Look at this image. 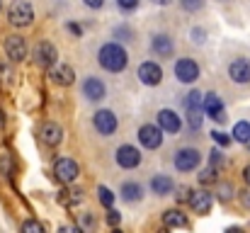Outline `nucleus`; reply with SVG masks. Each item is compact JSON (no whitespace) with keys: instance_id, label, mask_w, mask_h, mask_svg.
<instances>
[{"instance_id":"f257e3e1","label":"nucleus","mask_w":250,"mask_h":233,"mask_svg":"<svg viewBox=\"0 0 250 233\" xmlns=\"http://www.w3.org/2000/svg\"><path fill=\"white\" fill-rule=\"evenodd\" d=\"M97 59H100V66L104 71H109V73H119L126 66V51L119 44H104L100 49V56Z\"/></svg>"},{"instance_id":"f03ea898","label":"nucleus","mask_w":250,"mask_h":233,"mask_svg":"<svg viewBox=\"0 0 250 233\" xmlns=\"http://www.w3.org/2000/svg\"><path fill=\"white\" fill-rule=\"evenodd\" d=\"M7 20H10L15 27H27V24L34 20V10H32V5H29V2L17 0V2H12V5H10Z\"/></svg>"},{"instance_id":"7ed1b4c3","label":"nucleus","mask_w":250,"mask_h":233,"mask_svg":"<svg viewBox=\"0 0 250 233\" xmlns=\"http://www.w3.org/2000/svg\"><path fill=\"white\" fill-rule=\"evenodd\" d=\"M202 109L214 119V122H226V109H224V102H221V97L219 95H214V92H209L207 97H202Z\"/></svg>"},{"instance_id":"20e7f679","label":"nucleus","mask_w":250,"mask_h":233,"mask_svg":"<svg viewBox=\"0 0 250 233\" xmlns=\"http://www.w3.org/2000/svg\"><path fill=\"white\" fill-rule=\"evenodd\" d=\"M199 160H202V155H199L197 148H180L175 153V168L182 170V172H189L199 165Z\"/></svg>"},{"instance_id":"39448f33","label":"nucleus","mask_w":250,"mask_h":233,"mask_svg":"<svg viewBox=\"0 0 250 233\" xmlns=\"http://www.w3.org/2000/svg\"><path fill=\"white\" fill-rule=\"evenodd\" d=\"M139 141L146 146V148H158L163 144V129L156 127V124H144L139 129Z\"/></svg>"},{"instance_id":"423d86ee","label":"nucleus","mask_w":250,"mask_h":233,"mask_svg":"<svg viewBox=\"0 0 250 233\" xmlns=\"http://www.w3.org/2000/svg\"><path fill=\"white\" fill-rule=\"evenodd\" d=\"M54 172L61 182H73L78 177V163L73 158H59L54 165Z\"/></svg>"},{"instance_id":"0eeeda50","label":"nucleus","mask_w":250,"mask_h":233,"mask_svg":"<svg viewBox=\"0 0 250 233\" xmlns=\"http://www.w3.org/2000/svg\"><path fill=\"white\" fill-rule=\"evenodd\" d=\"M175 76L180 83H194L199 78V66L192 59H180L175 64Z\"/></svg>"},{"instance_id":"6e6552de","label":"nucleus","mask_w":250,"mask_h":233,"mask_svg":"<svg viewBox=\"0 0 250 233\" xmlns=\"http://www.w3.org/2000/svg\"><path fill=\"white\" fill-rule=\"evenodd\" d=\"M34 61H37L39 66H44V68H51V66L56 64V49H54V44L39 42V44L34 46Z\"/></svg>"},{"instance_id":"1a4fd4ad","label":"nucleus","mask_w":250,"mask_h":233,"mask_svg":"<svg viewBox=\"0 0 250 233\" xmlns=\"http://www.w3.org/2000/svg\"><path fill=\"white\" fill-rule=\"evenodd\" d=\"M92 122H95V129L100 134H114L117 131V117H114L112 109H100Z\"/></svg>"},{"instance_id":"9d476101","label":"nucleus","mask_w":250,"mask_h":233,"mask_svg":"<svg viewBox=\"0 0 250 233\" xmlns=\"http://www.w3.org/2000/svg\"><path fill=\"white\" fill-rule=\"evenodd\" d=\"M39 139H42L46 146H59L61 139H63V131H61L59 124H54V122H44L42 129H39Z\"/></svg>"},{"instance_id":"9b49d317","label":"nucleus","mask_w":250,"mask_h":233,"mask_svg":"<svg viewBox=\"0 0 250 233\" xmlns=\"http://www.w3.org/2000/svg\"><path fill=\"white\" fill-rule=\"evenodd\" d=\"M139 78H141V83H144V85H158V83L163 80V71H161V66H158V64L146 61V64H141V66H139Z\"/></svg>"},{"instance_id":"f8f14e48","label":"nucleus","mask_w":250,"mask_h":233,"mask_svg":"<svg viewBox=\"0 0 250 233\" xmlns=\"http://www.w3.org/2000/svg\"><path fill=\"white\" fill-rule=\"evenodd\" d=\"M117 163H119L122 168H126V170L136 168V165L141 163L139 148H134V146H119V148H117Z\"/></svg>"},{"instance_id":"ddd939ff","label":"nucleus","mask_w":250,"mask_h":233,"mask_svg":"<svg viewBox=\"0 0 250 233\" xmlns=\"http://www.w3.org/2000/svg\"><path fill=\"white\" fill-rule=\"evenodd\" d=\"M5 54H7V59H12V61H22V59L27 56V44H24V39H22V37H7V39H5Z\"/></svg>"},{"instance_id":"4468645a","label":"nucleus","mask_w":250,"mask_h":233,"mask_svg":"<svg viewBox=\"0 0 250 233\" xmlns=\"http://www.w3.org/2000/svg\"><path fill=\"white\" fill-rule=\"evenodd\" d=\"M229 73L233 78V83H250V61L248 59H236L229 66Z\"/></svg>"},{"instance_id":"2eb2a0df","label":"nucleus","mask_w":250,"mask_h":233,"mask_svg":"<svg viewBox=\"0 0 250 233\" xmlns=\"http://www.w3.org/2000/svg\"><path fill=\"white\" fill-rule=\"evenodd\" d=\"M158 127L167 134H177L180 131V117L172 109H161L158 112Z\"/></svg>"},{"instance_id":"dca6fc26","label":"nucleus","mask_w":250,"mask_h":233,"mask_svg":"<svg viewBox=\"0 0 250 233\" xmlns=\"http://www.w3.org/2000/svg\"><path fill=\"white\" fill-rule=\"evenodd\" d=\"M189 204H192V209H194L197 214H209V212H211L214 199H211V194H209V192H192Z\"/></svg>"},{"instance_id":"f3484780","label":"nucleus","mask_w":250,"mask_h":233,"mask_svg":"<svg viewBox=\"0 0 250 233\" xmlns=\"http://www.w3.org/2000/svg\"><path fill=\"white\" fill-rule=\"evenodd\" d=\"M73 78H76L73 68H71V66H66V64H59V66H54V68H51V80H54L56 85H71V83H73Z\"/></svg>"},{"instance_id":"a211bd4d","label":"nucleus","mask_w":250,"mask_h":233,"mask_svg":"<svg viewBox=\"0 0 250 233\" xmlns=\"http://www.w3.org/2000/svg\"><path fill=\"white\" fill-rule=\"evenodd\" d=\"M83 92L87 100H102L104 97V83L100 78H87L83 85Z\"/></svg>"},{"instance_id":"6ab92c4d","label":"nucleus","mask_w":250,"mask_h":233,"mask_svg":"<svg viewBox=\"0 0 250 233\" xmlns=\"http://www.w3.org/2000/svg\"><path fill=\"white\" fill-rule=\"evenodd\" d=\"M151 49H153L158 56H170L172 49H175V44H172V39H170L167 34H156L153 42H151Z\"/></svg>"},{"instance_id":"aec40b11","label":"nucleus","mask_w":250,"mask_h":233,"mask_svg":"<svg viewBox=\"0 0 250 233\" xmlns=\"http://www.w3.org/2000/svg\"><path fill=\"white\" fill-rule=\"evenodd\" d=\"M163 224L170 226V229H185V226H189L187 216L180 209H167L166 214H163Z\"/></svg>"},{"instance_id":"412c9836","label":"nucleus","mask_w":250,"mask_h":233,"mask_svg":"<svg viewBox=\"0 0 250 233\" xmlns=\"http://www.w3.org/2000/svg\"><path fill=\"white\" fill-rule=\"evenodd\" d=\"M151 190H153L156 194H170V192H172V180H170L167 175H156V177L151 180Z\"/></svg>"},{"instance_id":"4be33fe9","label":"nucleus","mask_w":250,"mask_h":233,"mask_svg":"<svg viewBox=\"0 0 250 233\" xmlns=\"http://www.w3.org/2000/svg\"><path fill=\"white\" fill-rule=\"evenodd\" d=\"M233 139L238 141V144H250V124L248 122H238L236 127H233Z\"/></svg>"},{"instance_id":"5701e85b","label":"nucleus","mask_w":250,"mask_h":233,"mask_svg":"<svg viewBox=\"0 0 250 233\" xmlns=\"http://www.w3.org/2000/svg\"><path fill=\"white\" fill-rule=\"evenodd\" d=\"M122 197H124L126 202H139V199H141V187H139L136 182H124Z\"/></svg>"},{"instance_id":"b1692460","label":"nucleus","mask_w":250,"mask_h":233,"mask_svg":"<svg viewBox=\"0 0 250 233\" xmlns=\"http://www.w3.org/2000/svg\"><path fill=\"white\" fill-rule=\"evenodd\" d=\"M185 107H187V109H202V92L192 90V92L185 97Z\"/></svg>"},{"instance_id":"393cba45","label":"nucleus","mask_w":250,"mask_h":233,"mask_svg":"<svg viewBox=\"0 0 250 233\" xmlns=\"http://www.w3.org/2000/svg\"><path fill=\"white\" fill-rule=\"evenodd\" d=\"M187 122H189L192 131L202 129V109H187Z\"/></svg>"},{"instance_id":"a878e982","label":"nucleus","mask_w":250,"mask_h":233,"mask_svg":"<svg viewBox=\"0 0 250 233\" xmlns=\"http://www.w3.org/2000/svg\"><path fill=\"white\" fill-rule=\"evenodd\" d=\"M199 182H202V185H211V182H216V168H214V165L204 168V170L199 172Z\"/></svg>"},{"instance_id":"bb28decb","label":"nucleus","mask_w":250,"mask_h":233,"mask_svg":"<svg viewBox=\"0 0 250 233\" xmlns=\"http://www.w3.org/2000/svg\"><path fill=\"white\" fill-rule=\"evenodd\" d=\"M97 194H100V202H102V204H104L107 209H109V207L114 204V194H112V192H109L107 187H97Z\"/></svg>"},{"instance_id":"cd10ccee","label":"nucleus","mask_w":250,"mask_h":233,"mask_svg":"<svg viewBox=\"0 0 250 233\" xmlns=\"http://www.w3.org/2000/svg\"><path fill=\"white\" fill-rule=\"evenodd\" d=\"M216 194H219V199H221V202H229V199L233 197V187H231V182H229V185H226V182H221Z\"/></svg>"},{"instance_id":"c85d7f7f","label":"nucleus","mask_w":250,"mask_h":233,"mask_svg":"<svg viewBox=\"0 0 250 233\" xmlns=\"http://www.w3.org/2000/svg\"><path fill=\"white\" fill-rule=\"evenodd\" d=\"M114 39H119V42H131V39H134V32L126 29V27H117V29H114Z\"/></svg>"},{"instance_id":"c756f323","label":"nucleus","mask_w":250,"mask_h":233,"mask_svg":"<svg viewBox=\"0 0 250 233\" xmlns=\"http://www.w3.org/2000/svg\"><path fill=\"white\" fill-rule=\"evenodd\" d=\"M211 139H214L219 146H229V144H231V136H229V134H224V131H214V134H211Z\"/></svg>"},{"instance_id":"7c9ffc66","label":"nucleus","mask_w":250,"mask_h":233,"mask_svg":"<svg viewBox=\"0 0 250 233\" xmlns=\"http://www.w3.org/2000/svg\"><path fill=\"white\" fill-rule=\"evenodd\" d=\"M209 155H211V165H214L216 170L226 165V160H224V155H221V151H211V153H209Z\"/></svg>"},{"instance_id":"2f4dec72","label":"nucleus","mask_w":250,"mask_h":233,"mask_svg":"<svg viewBox=\"0 0 250 233\" xmlns=\"http://www.w3.org/2000/svg\"><path fill=\"white\" fill-rule=\"evenodd\" d=\"M180 5L185 7V10H189V12H194V10H199L204 2L202 0H180Z\"/></svg>"},{"instance_id":"473e14b6","label":"nucleus","mask_w":250,"mask_h":233,"mask_svg":"<svg viewBox=\"0 0 250 233\" xmlns=\"http://www.w3.org/2000/svg\"><path fill=\"white\" fill-rule=\"evenodd\" d=\"M22 231L24 233H42V224H37V221H24V224H22Z\"/></svg>"},{"instance_id":"72a5a7b5","label":"nucleus","mask_w":250,"mask_h":233,"mask_svg":"<svg viewBox=\"0 0 250 233\" xmlns=\"http://www.w3.org/2000/svg\"><path fill=\"white\" fill-rule=\"evenodd\" d=\"M119 221H122L119 212H114V209L109 207V212H107V224H109V226H119Z\"/></svg>"},{"instance_id":"f704fd0d","label":"nucleus","mask_w":250,"mask_h":233,"mask_svg":"<svg viewBox=\"0 0 250 233\" xmlns=\"http://www.w3.org/2000/svg\"><path fill=\"white\" fill-rule=\"evenodd\" d=\"M117 5L129 12V10H136V7H139V0H117Z\"/></svg>"},{"instance_id":"c9c22d12","label":"nucleus","mask_w":250,"mask_h":233,"mask_svg":"<svg viewBox=\"0 0 250 233\" xmlns=\"http://www.w3.org/2000/svg\"><path fill=\"white\" fill-rule=\"evenodd\" d=\"M189 197H192V190L189 187H180L177 190V202H189Z\"/></svg>"},{"instance_id":"e433bc0d","label":"nucleus","mask_w":250,"mask_h":233,"mask_svg":"<svg viewBox=\"0 0 250 233\" xmlns=\"http://www.w3.org/2000/svg\"><path fill=\"white\" fill-rule=\"evenodd\" d=\"M0 168H2L5 175L10 172V155H2V158H0Z\"/></svg>"},{"instance_id":"4c0bfd02","label":"nucleus","mask_w":250,"mask_h":233,"mask_svg":"<svg viewBox=\"0 0 250 233\" xmlns=\"http://www.w3.org/2000/svg\"><path fill=\"white\" fill-rule=\"evenodd\" d=\"M85 5H87V7H92V10H97V7H102V2H104V0H83Z\"/></svg>"},{"instance_id":"58836bf2","label":"nucleus","mask_w":250,"mask_h":233,"mask_svg":"<svg viewBox=\"0 0 250 233\" xmlns=\"http://www.w3.org/2000/svg\"><path fill=\"white\" fill-rule=\"evenodd\" d=\"M241 202H243V207H248V209H250V192H243Z\"/></svg>"},{"instance_id":"ea45409f","label":"nucleus","mask_w":250,"mask_h":233,"mask_svg":"<svg viewBox=\"0 0 250 233\" xmlns=\"http://www.w3.org/2000/svg\"><path fill=\"white\" fill-rule=\"evenodd\" d=\"M194 37H197V39H194L197 44H202V42H204V39H202V37H204V32H202V29H194Z\"/></svg>"},{"instance_id":"a19ab883","label":"nucleus","mask_w":250,"mask_h":233,"mask_svg":"<svg viewBox=\"0 0 250 233\" xmlns=\"http://www.w3.org/2000/svg\"><path fill=\"white\" fill-rule=\"evenodd\" d=\"M243 177H246V182H248V185H250V165H248V168H246V170H243Z\"/></svg>"},{"instance_id":"79ce46f5","label":"nucleus","mask_w":250,"mask_h":233,"mask_svg":"<svg viewBox=\"0 0 250 233\" xmlns=\"http://www.w3.org/2000/svg\"><path fill=\"white\" fill-rule=\"evenodd\" d=\"M68 29H71V32H73V34H81V27H78V24H71V27H68Z\"/></svg>"},{"instance_id":"37998d69","label":"nucleus","mask_w":250,"mask_h":233,"mask_svg":"<svg viewBox=\"0 0 250 233\" xmlns=\"http://www.w3.org/2000/svg\"><path fill=\"white\" fill-rule=\"evenodd\" d=\"M153 2H156V5H167L170 0H153Z\"/></svg>"},{"instance_id":"c03bdc74","label":"nucleus","mask_w":250,"mask_h":233,"mask_svg":"<svg viewBox=\"0 0 250 233\" xmlns=\"http://www.w3.org/2000/svg\"><path fill=\"white\" fill-rule=\"evenodd\" d=\"M0 5H2V2H0Z\"/></svg>"}]
</instances>
